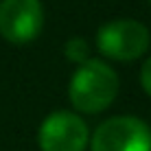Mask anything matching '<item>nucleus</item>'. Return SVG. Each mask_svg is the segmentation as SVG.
<instances>
[{
	"label": "nucleus",
	"mask_w": 151,
	"mask_h": 151,
	"mask_svg": "<svg viewBox=\"0 0 151 151\" xmlns=\"http://www.w3.org/2000/svg\"><path fill=\"white\" fill-rule=\"evenodd\" d=\"M149 4H151V0H149Z\"/></svg>",
	"instance_id": "obj_8"
},
{
	"label": "nucleus",
	"mask_w": 151,
	"mask_h": 151,
	"mask_svg": "<svg viewBox=\"0 0 151 151\" xmlns=\"http://www.w3.org/2000/svg\"><path fill=\"white\" fill-rule=\"evenodd\" d=\"M37 142L42 151H86L90 129L79 114L59 110L42 121Z\"/></svg>",
	"instance_id": "obj_4"
},
{
	"label": "nucleus",
	"mask_w": 151,
	"mask_h": 151,
	"mask_svg": "<svg viewBox=\"0 0 151 151\" xmlns=\"http://www.w3.org/2000/svg\"><path fill=\"white\" fill-rule=\"evenodd\" d=\"M64 55H66L68 61L81 66L83 61L90 59V46H88V42L83 37H70L64 46Z\"/></svg>",
	"instance_id": "obj_6"
},
{
	"label": "nucleus",
	"mask_w": 151,
	"mask_h": 151,
	"mask_svg": "<svg viewBox=\"0 0 151 151\" xmlns=\"http://www.w3.org/2000/svg\"><path fill=\"white\" fill-rule=\"evenodd\" d=\"M92 151H151V127L138 116H112L92 134Z\"/></svg>",
	"instance_id": "obj_3"
},
{
	"label": "nucleus",
	"mask_w": 151,
	"mask_h": 151,
	"mask_svg": "<svg viewBox=\"0 0 151 151\" xmlns=\"http://www.w3.org/2000/svg\"><path fill=\"white\" fill-rule=\"evenodd\" d=\"M149 29L138 20H112L96 31L99 53L114 61H134L149 50Z\"/></svg>",
	"instance_id": "obj_2"
},
{
	"label": "nucleus",
	"mask_w": 151,
	"mask_h": 151,
	"mask_svg": "<svg viewBox=\"0 0 151 151\" xmlns=\"http://www.w3.org/2000/svg\"><path fill=\"white\" fill-rule=\"evenodd\" d=\"M140 86H142V90L151 96V57L145 59L142 68H140Z\"/></svg>",
	"instance_id": "obj_7"
},
{
	"label": "nucleus",
	"mask_w": 151,
	"mask_h": 151,
	"mask_svg": "<svg viewBox=\"0 0 151 151\" xmlns=\"http://www.w3.org/2000/svg\"><path fill=\"white\" fill-rule=\"evenodd\" d=\"M44 7L40 0H2L0 35L11 44H29L42 33Z\"/></svg>",
	"instance_id": "obj_5"
},
{
	"label": "nucleus",
	"mask_w": 151,
	"mask_h": 151,
	"mask_svg": "<svg viewBox=\"0 0 151 151\" xmlns=\"http://www.w3.org/2000/svg\"><path fill=\"white\" fill-rule=\"evenodd\" d=\"M118 94V75L103 59L83 61L68 83V99L75 110L99 114L114 103Z\"/></svg>",
	"instance_id": "obj_1"
}]
</instances>
